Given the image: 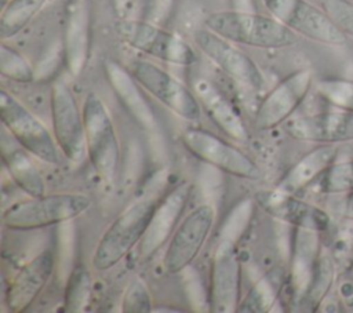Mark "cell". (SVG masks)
Returning <instances> with one entry per match:
<instances>
[{
	"label": "cell",
	"mask_w": 353,
	"mask_h": 313,
	"mask_svg": "<svg viewBox=\"0 0 353 313\" xmlns=\"http://www.w3.org/2000/svg\"><path fill=\"white\" fill-rule=\"evenodd\" d=\"M330 251L336 270L345 272L353 266V219L338 228Z\"/></svg>",
	"instance_id": "d6a6232c"
},
{
	"label": "cell",
	"mask_w": 353,
	"mask_h": 313,
	"mask_svg": "<svg viewBox=\"0 0 353 313\" xmlns=\"http://www.w3.org/2000/svg\"><path fill=\"white\" fill-rule=\"evenodd\" d=\"M0 117L22 148L48 164L59 163L57 141L48 128L6 90L0 92Z\"/></svg>",
	"instance_id": "8992f818"
},
{
	"label": "cell",
	"mask_w": 353,
	"mask_h": 313,
	"mask_svg": "<svg viewBox=\"0 0 353 313\" xmlns=\"http://www.w3.org/2000/svg\"><path fill=\"white\" fill-rule=\"evenodd\" d=\"M272 17L294 33L328 46H343L346 36L328 14L306 0H263Z\"/></svg>",
	"instance_id": "30bf717a"
},
{
	"label": "cell",
	"mask_w": 353,
	"mask_h": 313,
	"mask_svg": "<svg viewBox=\"0 0 353 313\" xmlns=\"http://www.w3.org/2000/svg\"><path fill=\"white\" fill-rule=\"evenodd\" d=\"M121 310L124 313H149L153 310L150 292L141 279H132L124 294L121 301Z\"/></svg>",
	"instance_id": "836d02e7"
},
{
	"label": "cell",
	"mask_w": 353,
	"mask_h": 313,
	"mask_svg": "<svg viewBox=\"0 0 353 313\" xmlns=\"http://www.w3.org/2000/svg\"><path fill=\"white\" fill-rule=\"evenodd\" d=\"M1 156L6 168L14 182L29 196L46 194V183L37 165L32 159V153L25 148H17L3 141Z\"/></svg>",
	"instance_id": "cb8c5ba5"
},
{
	"label": "cell",
	"mask_w": 353,
	"mask_h": 313,
	"mask_svg": "<svg viewBox=\"0 0 353 313\" xmlns=\"http://www.w3.org/2000/svg\"><path fill=\"white\" fill-rule=\"evenodd\" d=\"M215 216L212 204H200L182 219L163 256V267L168 274L181 273L192 265L212 230Z\"/></svg>",
	"instance_id": "52a82bcc"
},
{
	"label": "cell",
	"mask_w": 353,
	"mask_h": 313,
	"mask_svg": "<svg viewBox=\"0 0 353 313\" xmlns=\"http://www.w3.org/2000/svg\"><path fill=\"white\" fill-rule=\"evenodd\" d=\"M174 1L175 0H160V3H161V6L164 7V8H167V10H170L171 7H172V4H174Z\"/></svg>",
	"instance_id": "ab89813d"
},
{
	"label": "cell",
	"mask_w": 353,
	"mask_h": 313,
	"mask_svg": "<svg viewBox=\"0 0 353 313\" xmlns=\"http://www.w3.org/2000/svg\"><path fill=\"white\" fill-rule=\"evenodd\" d=\"M336 148L332 143H321L299 159L279 181L276 188L281 192L295 194L306 188L335 161Z\"/></svg>",
	"instance_id": "603a6c76"
},
{
	"label": "cell",
	"mask_w": 353,
	"mask_h": 313,
	"mask_svg": "<svg viewBox=\"0 0 353 313\" xmlns=\"http://www.w3.org/2000/svg\"><path fill=\"white\" fill-rule=\"evenodd\" d=\"M234 4L233 10H241V11H255L252 0H232Z\"/></svg>",
	"instance_id": "f35d334b"
},
{
	"label": "cell",
	"mask_w": 353,
	"mask_h": 313,
	"mask_svg": "<svg viewBox=\"0 0 353 313\" xmlns=\"http://www.w3.org/2000/svg\"><path fill=\"white\" fill-rule=\"evenodd\" d=\"M237 244L219 240L211 261L210 312L234 313L241 301V263Z\"/></svg>",
	"instance_id": "7c38bea8"
},
{
	"label": "cell",
	"mask_w": 353,
	"mask_h": 313,
	"mask_svg": "<svg viewBox=\"0 0 353 313\" xmlns=\"http://www.w3.org/2000/svg\"><path fill=\"white\" fill-rule=\"evenodd\" d=\"M190 194L192 183L181 181L159 199L148 222L146 230L138 243L141 259L152 256L170 240L189 203Z\"/></svg>",
	"instance_id": "5bb4252c"
},
{
	"label": "cell",
	"mask_w": 353,
	"mask_h": 313,
	"mask_svg": "<svg viewBox=\"0 0 353 313\" xmlns=\"http://www.w3.org/2000/svg\"><path fill=\"white\" fill-rule=\"evenodd\" d=\"M50 109L58 148L72 163H81L88 154L83 110L63 80H57L51 87Z\"/></svg>",
	"instance_id": "9c48e42d"
},
{
	"label": "cell",
	"mask_w": 353,
	"mask_h": 313,
	"mask_svg": "<svg viewBox=\"0 0 353 313\" xmlns=\"http://www.w3.org/2000/svg\"><path fill=\"white\" fill-rule=\"evenodd\" d=\"M113 7L119 18H128V14L134 7V0H113Z\"/></svg>",
	"instance_id": "8d00e7d4"
},
{
	"label": "cell",
	"mask_w": 353,
	"mask_h": 313,
	"mask_svg": "<svg viewBox=\"0 0 353 313\" xmlns=\"http://www.w3.org/2000/svg\"><path fill=\"white\" fill-rule=\"evenodd\" d=\"M321 7L345 36L353 37V1L352 0H323Z\"/></svg>",
	"instance_id": "e575fe53"
},
{
	"label": "cell",
	"mask_w": 353,
	"mask_h": 313,
	"mask_svg": "<svg viewBox=\"0 0 353 313\" xmlns=\"http://www.w3.org/2000/svg\"><path fill=\"white\" fill-rule=\"evenodd\" d=\"M61 59H63L65 62L63 44H59L58 47H51L34 69V79H46L47 76H51L57 70Z\"/></svg>",
	"instance_id": "d590c367"
},
{
	"label": "cell",
	"mask_w": 353,
	"mask_h": 313,
	"mask_svg": "<svg viewBox=\"0 0 353 313\" xmlns=\"http://www.w3.org/2000/svg\"><path fill=\"white\" fill-rule=\"evenodd\" d=\"M130 70L142 88L165 105L171 112L188 121H197L200 119L201 105L196 94L175 76L143 59L131 62Z\"/></svg>",
	"instance_id": "8fae6325"
},
{
	"label": "cell",
	"mask_w": 353,
	"mask_h": 313,
	"mask_svg": "<svg viewBox=\"0 0 353 313\" xmlns=\"http://www.w3.org/2000/svg\"><path fill=\"white\" fill-rule=\"evenodd\" d=\"M65 65L73 77L84 70L91 47V3L90 0H68L63 32Z\"/></svg>",
	"instance_id": "ac0fdd59"
},
{
	"label": "cell",
	"mask_w": 353,
	"mask_h": 313,
	"mask_svg": "<svg viewBox=\"0 0 353 313\" xmlns=\"http://www.w3.org/2000/svg\"><path fill=\"white\" fill-rule=\"evenodd\" d=\"M335 270H336V266H335L331 255L320 254L312 283H310L309 290L303 298V301L310 307H316L323 301V298L327 295V292L332 284Z\"/></svg>",
	"instance_id": "f546056e"
},
{
	"label": "cell",
	"mask_w": 353,
	"mask_h": 313,
	"mask_svg": "<svg viewBox=\"0 0 353 313\" xmlns=\"http://www.w3.org/2000/svg\"><path fill=\"white\" fill-rule=\"evenodd\" d=\"M152 312H181L178 309H170V307H154Z\"/></svg>",
	"instance_id": "60d3db41"
},
{
	"label": "cell",
	"mask_w": 353,
	"mask_h": 313,
	"mask_svg": "<svg viewBox=\"0 0 353 313\" xmlns=\"http://www.w3.org/2000/svg\"><path fill=\"white\" fill-rule=\"evenodd\" d=\"M279 295L277 280L268 274L259 279L241 298L237 312L240 313H265L270 312L276 305Z\"/></svg>",
	"instance_id": "484cf974"
},
{
	"label": "cell",
	"mask_w": 353,
	"mask_h": 313,
	"mask_svg": "<svg viewBox=\"0 0 353 313\" xmlns=\"http://www.w3.org/2000/svg\"><path fill=\"white\" fill-rule=\"evenodd\" d=\"M105 76L120 103L128 114L146 130L156 128V116L150 103L142 92V85L137 81L131 70L121 66L119 62L108 59L103 65Z\"/></svg>",
	"instance_id": "ffe728a7"
},
{
	"label": "cell",
	"mask_w": 353,
	"mask_h": 313,
	"mask_svg": "<svg viewBox=\"0 0 353 313\" xmlns=\"http://www.w3.org/2000/svg\"><path fill=\"white\" fill-rule=\"evenodd\" d=\"M7 3H8V0H1V6H3V7H4Z\"/></svg>",
	"instance_id": "b9f144b4"
},
{
	"label": "cell",
	"mask_w": 353,
	"mask_h": 313,
	"mask_svg": "<svg viewBox=\"0 0 353 313\" xmlns=\"http://www.w3.org/2000/svg\"><path fill=\"white\" fill-rule=\"evenodd\" d=\"M204 25L233 43L258 48H283L296 40L295 33L279 19L255 11H216L205 18Z\"/></svg>",
	"instance_id": "6da1fadb"
},
{
	"label": "cell",
	"mask_w": 353,
	"mask_h": 313,
	"mask_svg": "<svg viewBox=\"0 0 353 313\" xmlns=\"http://www.w3.org/2000/svg\"><path fill=\"white\" fill-rule=\"evenodd\" d=\"M47 0H8L0 15V36L10 39L22 30Z\"/></svg>",
	"instance_id": "d4e9b609"
},
{
	"label": "cell",
	"mask_w": 353,
	"mask_h": 313,
	"mask_svg": "<svg viewBox=\"0 0 353 313\" xmlns=\"http://www.w3.org/2000/svg\"><path fill=\"white\" fill-rule=\"evenodd\" d=\"M317 92L331 105L353 112V80L324 79L316 85Z\"/></svg>",
	"instance_id": "1f68e13d"
},
{
	"label": "cell",
	"mask_w": 353,
	"mask_h": 313,
	"mask_svg": "<svg viewBox=\"0 0 353 313\" xmlns=\"http://www.w3.org/2000/svg\"><path fill=\"white\" fill-rule=\"evenodd\" d=\"M91 276L83 266H76L68 279L65 287V303L63 307L69 313H81L90 307L91 303Z\"/></svg>",
	"instance_id": "4316f807"
},
{
	"label": "cell",
	"mask_w": 353,
	"mask_h": 313,
	"mask_svg": "<svg viewBox=\"0 0 353 313\" xmlns=\"http://www.w3.org/2000/svg\"><path fill=\"white\" fill-rule=\"evenodd\" d=\"M255 199H244L229 211L219 229V240L232 241L234 244L239 243L250 228L255 214Z\"/></svg>",
	"instance_id": "83f0119b"
},
{
	"label": "cell",
	"mask_w": 353,
	"mask_h": 313,
	"mask_svg": "<svg viewBox=\"0 0 353 313\" xmlns=\"http://www.w3.org/2000/svg\"><path fill=\"white\" fill-rule=\"evenodd\" d=\"M319 189L327 194L353 192V159L334 161L320 176Z\"/></svg>",
	"instance_id": "f1b7e54d"
},
{
	"label": "cell",
	"mask_w": 353,
	"mask_h": 313,
	"mask_svg": "<svg viewBox=\"0 0 353 313\" xmlns=\"http://www.w3.org/2000/svg\"><path fill=\"white\" fill-rule=\"evenodd\" d=\"M285 132L299 141L317 143H339L353 139V112L331 110L291 119Z\"/></svg>",
	"instance_id": "e0dca14e"
},
{
	"label": "cell",
	"mask_w": 353,
	"mask_h": 313,
	"mask_svg": "<svg viewBox=\"0 0 353 313\" xmlns=\"http://www.w3.org/2000/svg\"><path fill=\"white\" fill-rule=\"evenodd\" d=\"M81 110L91 164L103 182L113 185L120 163V145L112 116L97 94L85 97Z\"/></svg>",
	"instance_id": "277c9868"
},
{
	"label": "cell",
	"mask_w": 353,
	"mask_h": 313,
	"mask_svg": "<svg viewBox=\"0 0 353 313\" xmlns=\"http://www.w3.org/2000/svg\"><path fill=\"white\" fill-rule=\"evenodd\" d=\"M116 32L127 46L160 61L179 66H190L197 61L196 51L185 39L148 21L120 18Z\"/></svg>",
	"instance_id": "5b68a950"
},
{
	"label": "cell",
	"mask_w": 353,
	"mask_h": 313,
	"mask_svg": "<svg viewBox=\"0 0 353 313\" xmlns=\"http://www.w3.org/2000/svg\"><path fill=\"white\" fill-rule=\"evenodd\" d=\"M0 73L18 83H29L34 80V69L25 57L4 43L0 46Z\"/></svg>",
	"instance_id": "4dcf8cb0"
},
{
	"label": "cell",
	"mask_w": 353,
	"mask_h": 313,
	"mask_svg": "<svg viewBox=\"0 0 353 313\" xmlns=\"http://www.w3.org/2000/svg\"><path fill=\"white\" fill-rule=\"evenodd\" d=\"M54 254L51 250H43L34 258L28 261L8 285L6 301L11 312H25L43 291L54 270Z\"/></svg>",
	"instance_id": "d6986e66"
},
{
	"label": "cell",
	"mask_w": 353,
	"mask_h": 313,
	"mask_svg": "<svg viewBox=\"0 0 353 313\" xmlns=\"http://www.w3.org/2000/svg\"><path fill=\"white\" fill-rule=\"evenodd\" d=\"M320 254L319 232L295 228L290 263V284L292 299L295 302L303 301L312 283Z\"/></svg>",
	"instance_id": "7402d4cb"
},
{
	"label": "cell",
	"mask_w": 353,
	"mask_h": 313,
	"mask_svg": "<svg viewBox=\"0 0 353 313\" xmlns=\"http://www.w3.org/2000/svg\"><path fill=\"white\" fill-rule=\"evenodd\" d=\"M182 145L199 160L245 179H259L258 164L241 149L203 128H186L181 134Z\"/></svg>",
	"instance_id": "ba28073f"
},
{
	"label": "cell",
	"mask_w": 353,
	"mask_h": 313,
	"mask_svg": "<svg viewBox=\"0 0 353 313\" xmlns=\"http://www.w3.org/2000/svg\"><path fill=\"white\" fill-rule=\"evenodd\" d=\"M157 201L159 199L152 194H142L117 215L94 250L91 258L94 270L112 269L141 241Z\"/></svg>",
	"instance_id": "7a4b0ae2"
},
{
	"label": "cell",
	"mask_w": 353,
	"mask_h": 313,
	"mask_svg": "<svg viewBox=\"0 0 353 313\" xmlns=\"http://www.w3.org/2000/svg\"><path fill=\"white\" fill-rule=\"evenodd\" d=\"M313 81L312 70L299 69L279 81L262 99L254 124L258 130H270L284 123L306 98Z\"/></svg>",
	"instance_id": "9a60e30c"
},
{
	"label": "cell",
	"mask_w": 353,
	"mask_h": 313,
	"mask_svg": "<svg viewBox=\"0 0 353 313\" xmlns=\"http://www.w3.org/2000/svg\"><path fill=\"white\" fill-rule=\"evenodd\" d=\"M256 204L262 207L273 218L292 225L294 228L309 229L314 232H324L330 226L328 214L306 203L291 193H285L276 189L261 190L254 196Z\"/></svg>",
	"instance_id": "2e32d148"
},
{
	"label": "cell",
	"mask_w": 353,
	"mask_h": 313,
	"mask_svg": "<svg viewBox=\"0 0 353 313\" xmlns=\"http://www.w3.org/2000/svg\"><path fill=\"white\" fill-rule=\"evenodd\" d=\"M193 88L200 105L218 128L234 141L247 142L250 139L248 128L237 108L215 84L207 79H197Z\"/></svg>",
	"instance_id": "44dd1931"
},
{
	"label": "cell",
	"mask_w": 353,
	"mask_h": 313,
	"mask_svg": "<svg viewBox=\"0 0 353 313\" xmlns=\"http://www.w3.org/2000/svg\"><path fill=\"white\" fill-rule=\"evenodd\" d=\"M342 215L346 219H353V192H349L346 194V199L342 205Z\"/></svg>",
	"instance_id": "74e56055"
},
{
	"label": "cell",
	"mask_w": 353,
	"mask_h": 313,
	"mask_svg": "<svg viewBox=\"0 0 353 313\" xmlns=\"http://www.w3.org/2000/svg\"><path fill=\"white\" fill-rule=\"evenodd\" d=\"M193 39L199 50L237 83L252 90H261L265 85V79L258 65L233 41L208 28L196 30Z\"/></svg>",
	"instance_id": "4fadbf2b"
},
{
	"label": "cell",
	"mask_w": 353,
	"mask_h": 313,
	"mask_svg": "<svg viewBox=\"0 0 353 313\" xmlns=\"http://www.w3.org/2000/svg\"><path fill=\"white\" fill-rule=\"evenodd\" d=\"M91 207V199L83 193H55L30 196L7 207L1 222L12 230H32L72 221Z\"/></svg>",
	"instance_id": "3957f363"
}]
</instances>
